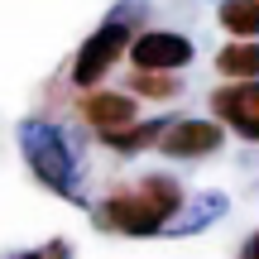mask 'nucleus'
Masks as SVG:
<instances>
[{
  "mask_svg": "<svg viewBox=\"0 0 259 259\" xmlns=\"http://www.w3.org/2000/svg\"><path fill=\"white\" fill-rule=\"evenodd\" d=\"M183 206V192H178L173 178H144L139 187H120V192L106 197L101 221L120 235H154L163 231V221Z\"/></svg>",
  "mask_w": 259,
  "mask_h": 259,
  "instance_id": "nucleus-1",
  "label": "nucleus"
},
{
  "mask_svg": "<svg viewBox=\"0 0 259 259\" xmlns=\"http://www.w3.org/2000/svg\"><path fill=\"white\" fill-rule=\"evenodd\" d=\"M24 154L34 163V173L58 192H72V158H67L63 139L53 125H24Z\"/></svg>",
  "mask_w": 259,
  "mask_h": 259,
  "instance_id": "nucleus-2",
  "label": "nucleus"
},
{
  "mask_svg": "<svg viewBox=\"0 0 259 259\" xmlns=\"http://www.w3.org/2000/svg\"><path fill=\"white\" fill-rule=\"evenodd\" d=\"M125 38H130V29L120 24V19L101 24L92 38H87V48L77 53V63H72V82H77V87H92V82H101V77H106V67H111L115 58L125 53Z\"/></svg>",
  "mask_w": 259,
  "mask_h": 259,
  "instance_id": "nucleus-3",
  "label": "nucleus"
},
{
  "mask_svg": "<svg viewBox=\"0 0 259 259\" xmlns=\"http://www.w3.org/2000/svg\"><path fill=\"white\" fill-rule=\"evenodd\" d=\"M211 111L245 139H259V82H231L211 96Z\"/></svg>",
  "mask_w": 259,
  "mask_h": 259,
  "instance_id": "nucleus-4",
  "label": "nucleus"
},
{
  "mask_svg": "<svg viewBox=\"0 0 259 259\" xmlns=\"http://www.w3.org/2000/svg\"><path fill=\"white\" fill-rule=\"evenodd\" d=\"M130 58H135L139 72H154V67H183L192 63V44L173 29H154V34H139L130 44Z\"/></svg>",
  "mask_w": 259,
  "mask_h": 259,
  "instance_id": "nucleus-5",
  "label": "nucleus"
},
{
  "mask_svg": "<svg viewBox=\"0 0 259 259\" xmlns=\"http://www.w3.org/2000/svg\"><path fill=\"white\" fill-rule=\"evenodd\" d=\"M158 149L173 158H197V154H216L221 149V125L211 120H178L158 135Z\"/></svg>",
  "mask_w": 259,
  "mask_h": 259,
  "instance_id": "nucleus-6",
  "label": "nucleus"
},
{
  "mask_svg": "<svg viewBox=\"0 0 259 259\" xmlns=\"http://www.w3.org/2000/svg\"><path fill=\"white\" fill-rule=\"evenodd\" d=\"M82 115L101 130V135H120V130L135 125V101L120 96V92H101V96H87L82 101Z\"/></svg>",
  "mask_w": 259,
  "mask_h": 259,
  "instance_id": "nucleus-7",
  "label": "nucleus"
},
{
  "mask_svg": "<svg viewBox=\"0 0 259 259\" xmlns=\"http://www.w3.org/2000/svg\"><path fill=\"white\" fill-rule=\"evenodd\" d=\"M216 67H221L226 77H235V82H254L259 77V44H231L221 48V58H216Z\"/></svg>",
  "mask_w": 259,
  "mask_h": 259,
  "instance_id": "nucleus-8",
  "label": "nucleus"
},
{
  "mask_svg": "<svg viewBox=\"0 0 259 259\" xmlns=\"http://www.w3.org/2000/svg\"><path fill=\"white\" fill-rule=\"evenodd\" d=\"M221 24L240 38L259 34V0H221Z\"/></svg>",
  "mask_w": 259,
  "mask_h": 259,
  "instance_id": "nucleus-9",
  "label": "nucleus"
},
{
  "mask_svg": "<svg viewBox=\"0 0 259 259\" xmlns=\"http://www.w3.org/2000/svg\"><path fill=\"white\" fill-rule=\"evenodd\" d=\"M158 135H163V125H130V130H120V135H106V144H115V149H125V154H135V149L154 144Z\"/></svg>",
  "mask_w": 259,
  "mask_h": 259,
  "instance_id": "nucleus-10",
  "label": "nucleus"
},
{
  "mask_svg": "<svg viewBox=\"0 0 259 259\" xmlns=\"http://www.w3.org/2000/svg\"><path fill=\"white\" fill-rule=\"evenodd\" d=\"M135 92H144V96H178V77H135Z\"/></svg>",
  "mask_w": 259,
  "mask_h": 259,
  "instance_id": "nucleus-11",
  "label": "nucleus"
},
{
  "mask_svg": "<svg viewBox=\"0 0 259 259\" xmlns=\"http://www.w3.org/2000/svg\"><path fill=\"white\" fill-rule=\"evenodd\" d=\"M240 259H259V231H254V240L245 245V254H240Z\"/></svg>",
  "mask_w": 259,
  "mask_h": 259,
  "instance_id": "nucleus-12",
  "label": "nucleus"
},
{
  "mask_svg": "<svg viewBox=\"0 0 259 259\" xmlns=\"http://www.w3.org/2000/svg\"><path fill=\"white\" fill-rule=\"evenodd\" d=\"M53 259H63V245H53Z\"/></svg>",
  "mask_w": 259,
  "mask_h": 259,
  "instance_id": "nucleus-13",
  "label": "nucleus"
},
{
  "mask_svg": "<svg viewBox=\"0 0 259 259\" xmlns=\"http://www.w3.org/2000/svg\"><path fill=\"white\" fill-rule=\"evenodd\" d=\"M19 259H48V254H19Z\"/></svg>",
  "mask_w": 259,
  "mask_h": 259,
  "instance_id": "nucleus-14",
  "label": "nucleus"
}]
</instances>
